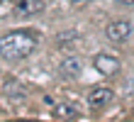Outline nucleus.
<instances>
[{
    "instance_id": "nucleus-2",
    "label": "nucleus",
    "mask_w": 134,
    "mask_h": 122,
    "mask_svg": "<svg viewBox=\"0 0 134 122\" xmlns=\"http://www.w3.org/2000/svg\"><path fill=\"white\" fill-rule=\"evenodd\" d=\"M44 10L42 0H0V20L5 17H34Z\"/></svg>"
},
{
    "instance_id": "nucleus-3",
    "label": "nucleus",
    "mask_w": 134,
    "mask_h": 122,
    "mask_svg": "<svg viewBox=\"0 0 134 122\" xmlns=\"http://www.w3.org/2000/svg\"><path fill=\"white\" fill-rule=\"evenodd\" d=\"M105 34H107V39H110V42L122 44L124 39L132 34V22H129V20H115V22H110V24H107Z\"/></svg>"
},
{
    "instance_id": "nucleus-1",
    "label": "nucleus",
    "mask_w": 134,
    "mask_h": 122,
    "mask_svg": "<svg viewBox=\"0 0 134 122\" xmlns=\"http://www.w3.org/2000/svg\"><path fill=\"white\" fill-rule=\"evenodd\" d=\"M39 34L32 29H12L0 37V56L7 61H22L37 49Z\"/></svg>"
},
{
    "instance_id": "nucleus-6",
    "label": "nucleus",
    "mask_w": 134,
    "mask_h": 122,
    "mask_svg": "<svg viewBox=\"0 0 134 122\" xmlns=\"http://www.w3.org/2000/svg\"><path fill=\"white\" fill-rule=\"evenodd\" d=\"M51 115L56 120H71V117H81V112L71 103H54L51 105Z\"/></svg>"
},
{
    "instance_id": "nucleus-4",
    "label": "nucleus",
    "mask_w": 134,
    "mask_h": 122,
    "mask_svg": "<svg viewBox=\"0 0 134 122\" xmlns=\"http://www.w3.org/2000/svg\"><path fill=\"white\" fill-rule=\"evenodd\" d=\"M93 66H95V71L102 73V76H115V73L120 71V61H117V56L98 54L95 59H93Z\"/></svg>"
},
{
    "instance_id": "nucleus-8",
    "label": "nucleus",
    "mask_w": 134,
    "mask_h": 122,
    "mask_svg": "<svg viewBox=\"0 0 134 122\" xmlns=\"http://www.w3.org/2000/svg\"><path fill=\"white\" fill-rule=\"evenodd\" d=\"M117 3H124V5H134V0H117Z\"/></svg>"
},
{
    "instance_id": "nucleus-9",
    "label": "nucleus",
    "mask_w": 134,
    "mask_h": 122,
    "mask_svg": "<svg viewBox=\"0 0 134 122\" xmlns=\"http://www.w3.org/2000/svg\"><path fill=\"white\" fill-rule=\"evenodd\" d=\"M71 3H90V0H71Z\"/></svg>"
},
{
    "instance_id": "nucleus-7",
    "label": "nucleus",
    "mask_w": 134,
    "mask_h": 122,
    "mask_svg": "<svg viewBox=\"0 0 134 122\" xmlns=\"http://www.w3.org/2000/svg\"><path fill=\"white\" fill-rule=\"evenodd\" d=\"M81 71H83V63H81L78 56H68V59L61 61V73H64L66 78H78Z\"/></svg>"
},
{
    "instance_id": "nucleus-5",
    "label": "nucleus",
    "mask_w": 134,
    "mask_h": 122,
    "mask_svg": "<svg viewBox=\"0 0 134 122\" xmlns=\"http://www.w3.org/2000/svg\"><path fill=\"white\" fill-rule=\"evenodd\" d=\"M112 100H115V93L110 91V88H93L90 95H88L90 108H95V110H102L105 105H110Z\"/></svg>"
}]
</instances>
